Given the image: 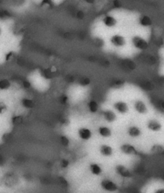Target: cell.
<instances>
[{
  "label": "cell",
  "mask_w": 164,
  "mask_h": 193,
  "mask_svg": "<svg viewBox=\"0 0 164 193\" xmlns=\"http://www.w3.org/2000/svg\"><path fill=\"white\" fill-rule=\"evenodd\" d=\"M101 187L103 190L110 192H114L118 190V187L116 184L110 180H103L101 181Z\"/></svg>",
  "instance_id": "cell-1"
},
{
  "label": "cell",
  "mask_w": 164,
  "mask_h": 193,
  "mask_svg": "<svg viewBox=\"0 0 164 193\" xmlns=\"http://www.w3.org/2000/svg\"><path fill=\"white\" fill-rule=\"evenodd\" d=\"M78 135L80 139H82L83 140H88L91 138L92 132L89 128H81L78 131Z\"/></svg>",
  "instance_id": "cell-2"
},
{
  "label": "cell",
  "mask_w": 164,
  "mask_h": 193,
  "mask_svg": "<svg viewBox=\"0 0 164 193\" xmlns=\"http://www.w3.org/2000/svg\"><path fill=\"white\" fill-rule=\"evenodd\" d=\"M114 107L120 114H126L128 112V105L123 101H118L114 103Z\"/></svg>",
  "instance_id": "cell-3"
},
{
  "label": "cell",
  "mask_w": 164,
  "mask_h": 193,
  "mask_svg": "<svg viewBox=\"0 0 164 193\" xmlns=\"http://www.w3.org/2000/svg\"><path fill=\"white\" fill-rule=\"evenodd\" d=\"M133 44L135 47L140 50H144L147 47V43L143 39L139 36H135L133 38Z\"/></svg>",
  "instance_id": "cell-4"
},
{
  "label": "cell",
  "mask_w": 164,
  "mask_h": 193,
  "mask_svg": "<svg viewBox=\"0 0 164 193\" xmlns=\"http://www.w3.org/2000/svg\"><path fill=\"white\" fill-rule=\"evenodd\" d=\"M115 170L116 172H117L120 176L124 177V178L131 177V171H129V169H128L127 168H126L125 166H123V165H121V164L116 166Z\"/></svg>",
  "instance_id": "cell-5"
},
{
  "label": "cell",
  "mask_w": 164,
  "mask_h": 193,
  "mask_svg": "<svg viewBox=\"0 0 164 193\" xmlns=\"http://www.w3.org/2000/svg\"><path fill=\"white\" fill-rule=\"evenodd\" d=\"M134 107H135V111L139 112V114H145L147 112V107H146V104H145L142 100H137L134 103Z\"/></svg>",
  "instance_id": "cell-6"
},
{
  "label": "cell",
  "mask_w": 164,
  "mask_h": 193,
  "mask_svg": "<svg viewBox=\"0 0 164 193\" xmlns=\"http://www.w3.org/2000/svg\"><path fill=\"white\" fill-rule=\"evenodd\" d=\"M147 128L149 130L152 132H159L162 128V125L159 121L155 120V119H151L147 123Z\"/></svg>",
  "instance_id": "cell-7"
},
{
  "label": "cell",
  "mask_w": 164,
  "mask_h": 193,
  "mask_svg": "<svg viewBox=\"0 0 164 193\" xmlns=\"http://www.w3.org/2000/svg\"><path fill=\"white\" fill-rule=\"evenodd\" d=\"M99 152L101 153L102 155L105 157H109L111 156L113 154V149L110 146L106 144H103L99 148Z\"/></svg>",
  "instance_id": "cell-8"
},
{
  "label": "cell",
  "mask_w": 164,
  "mask_h": 193,
  "mask_svg": "<svg viewBox=\"0 0 164 193\" xmlns=\"http://www.w3.org/2000/svg\"><path fill=\"white\" fill-rule=\"evenodd\" d=\"M128 135L132 138H138L142 135V131L139 128L136 126H131L128 128Z\"/></svg>",
  "instance_id": "cell-9"
},
{
  "label": "cell",
  "mask_w": 164,
  "mask_h": 193,
  "mask_svg": "<svg viewBox=\"0 0 164 193\" xmlns=\"http://www.w3.org/2000/svg\"><path fill=\"white\" fill-rule=\"evenodd\" d=\"M121 151L126 155H136L137 151L133 146L130 144H123L120 148Z\"/></svg>",
  "instance_id": "cell-10"
},
{
  "label": "cell",
  "mask_w": 164,
  "mask_h": 193,
  "mask_svg": "<svg viewBox=\"0 0 164 193\" xmlns=\"http://www.w3.org/2000/svg\"><path fill=\"white\" fill-rule=\"evenodd\" d=\"M111 43L116 47H122L125 44V39L121 35H114L111 38Z\"/></svg>",
  "instance_id": "cell-11"
},
{
  "label": "cell",
  "mask_w": 164,
  "mask_h": 193,
  "mask_svg": "<svg viewBox=\"0 0 164 193\" xmlns=\"http://www.w3.org/2000/svg\"><path fill=\"white\" fill-rule=\"evenodd\" d=\"M103 115L105 120L107 121L108 123H112L116 119V115L111 111H105Z\"/></svg>",
  "instance_id": "cell-12"
},
{
  "label": "cell",
  "mask_w": 164,
  "mask_h": 193,
  "mask_svg": "<svg viewBox=\"0 0 164 193\" xmlns=\"http://www.w3.org/2000/svg\"><path fill=\"white\" fill-rule=\"evenodd\" d=\"M99 134L103 138H108L111 135V131L107 127H100L99 128Z\"/></svg>",
  "instance_id": "cell-13"
},
{
  "label": "cell",
  "mask_w": 164,
  "mask_h": 193,
  "mask_svg": "<svg viewBox=\"0 0 164 193\" xmlns=\"http://www.w3.org/2000/svg\"><path fill=\"white\" fill-rule=\"evenodd\" d=\"M90 171L93 175H99L102 173L103 170L98 164H91L90 165Z\"/></svg>",
  "instance_id": "cell-14"
},
{
  "label": "cell",
  "mask_w": 164,
  "mask_h": 193,
  "mask_svg": "<svg viewBox=\"0 0 164 193\" xmlns=\"http://www.w3.org/2000/svg\"><path fill=\"white\" fill-rule=\"evenodd\" d=\"M103 23L106 26L109 27H112L116 25V19L112 16H106L103 18Z\"/></svg>",
  "instance_id": "cell-15"
},
{
  "label": "cell",
  "mask_w": 164,
  "mask_h": 193,
  "mask_svg": "<svg viewBox=\"0 0 164 193\" xmlns=\"http://www.w3.org/2000/svg\"><path fill=\"white\" fill-rule=\"evenodd\" d=\"M140 23L142 26H150L151 24V20L149 17L142 16L140 19Z\"/></svg>",
  "instance_id": "cell-16"
},
{
  "label": "cell",
  "mask_w": 164,
  "mask_h": 193,
  "mask_svg": "<svg viewBox=\"0 0 164 193\" xmlns=\"http://www.w3.org/2000/svg\"><path fill=\"white\" fill-rule=\"evenodd\" d=\"M88 107L91 112H96L98 110V104L95 101H90L88 104Z\"/></svg>",
  "instance_id": "cell-17"
},
{
  "label": "cell",
  "mask_w": 164,
  "mask_h": 193,
  "mask_svg": "<svg viewBox=\"0 0 164 193\" xmlns=\"http://www.w3.org/2000/svg\"><path fill=\"white\" fill-rule=\"evenodd\" d=\"M10 87V82L7 80H0V89L4 90V89H8Z\"/></svg>",
  "instance_id": "cell-18"
},
{
  "label": "cell",
  "mask_w": 164,
  "mask_h": 193,
  "mask_svg": "<svg viewBox=\"0 0 164 193\" xmlns=\"http://www.w3.org/2000/svg\"><path fill=\"white\" fill-rule=\"evenodd\" d=\"M23 106H25L26 107H32L34 103H33V102L31 101V100H30V99H23Z\"/></svg>",
  "instance_id": "cell-19"
},
{
  "label": "cell",
  "mask_w": 164,
  "mask_h": 193,
  "mask_svg": "<svg viewBox=\"0 0 164 193\" xmlns=\"http://www.w3.org/2000/svg\"><path fill=\"white\" fill-rule=\"evenodd\" d=\"M7 110V106L3 102H0V114H3Z\"/></svg>",
  "instance_id": "cell-20"
},
{
  "label": "cell",
  "mask_w": 164,
  "mask_h": 193,
  "mask_svg": "<svg viewBox=\"0 0 164 193\" xmlns=\"http://www.w3.org/2000/svg\"><path fill=\"white\" fill-rule=\"evenodd\" d=\"M43 5L45 6H51V0H43Z\"/></svg>",
  "instance_id": "cell-21"
},
{
  "label": "cell",
  "mask_w": 164,
  "mask_h": 193,
  "mask_svg": "<svg viewBox=\"0 0 164 193\" xmlns=\"http://www.w3.org/2000/svg\"><path fill=\"white\" fill-rule=\"evenodd\" d=\"M67 165H68V162H67V160H63V161H62V166H63V168H65V167H67Z\"/></svg>",
  "instance_id": "cell-22"
},
{
  "label": "cell",
  "mask_w": 164,
  "mask_h": 193,
  "mask_svg": "<svg viewBox=\"0 0 164 193\" xmlns=\"http://www.w3.org/2000/svg\"><path fill=\"white\" fill-rule=\"evenodd\" d=\"M77 16L79 17V18H83V13H82L81 11H79V12H78V14H77Z\"/></svg>",
  "instance_id": "cell-23"
},
{
  "label": "cell",
  "mask_w": 164,
  "mask_h": 193,
  "mask_svg": "<svg viewBox=\"0 0 164 193\" xmlns=\"http://www.w3.org/2000/svg\"><path fill=\"white\" fill-rule=\"evenodd\" d=\"M155 193H164V189H158L155 191Z\"/></svg>",
  "instance_id": "cell-24"
},
{
  "label": "cell",
  "mask_w": 164,
  "mask_h": 193,
  "mask_svg": "<svg viewBox=\"0 0 164 193\" xmlns=\"http://www.w3.org/2000/svg\"><path fill=\"white\" fill-rule=\"evenodd\" d=\"M87 3H93L95 2V0H85Z\"/></svg>",
  "instance_id": "cell-25"
},
{
  "label": "cell",
  "mask_w": 164,
  "mask_h": 193,
  "mask_svg": "<svg viewBox=\"0 0 164 193\" xmlns=\"http://www.w3.org/2000/svg\"><path fill=\"white\" fill-rule=\"evenodd\" d=\"M24 87H29V86H30V84L28 83H27V82H24Z\"/></svg>",
  "instance_id": "cell-26"
}]
</instances>
